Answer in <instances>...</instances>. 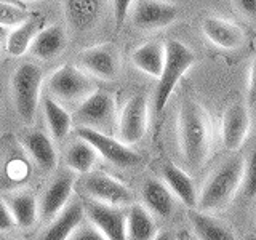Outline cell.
I'll return each instance as SVG.
<instances>
[{
	"mask_svg": "<svg viewBox=\"0 0 256 240\" xmlns=\"http://www.w3.org/2000/svg\"><path fill=\"white\" fill-rule=\"evenodd\" d=\"M178 141L184 164L190 170L202 168L212 150V124L198 101L186 98L178 110Z\"/></svg>",
	"mask_w": 256,
	"mask_h": 240,
	"instance_id": "cell-1",
	"label": "cell"
},
{
	"mask_svg": "<svg viewBox=\"0 0 256 240\" xmlns=\"http://www.w3.org/2000/svg\"><path fill=\"white\" fill-rule=\"evenodd\" d=\"M244 165L245 158L234 156L216 166L198 192L197 210L210 213L226 208L242 186Z\"/></svg>",
	"mask_w": 256,
	"mask_h": 240,
	"instance_id": "cell-2",
	"label": "cell"
},
{
	"mask_svg": "<svg viewBox=\"0 0 256 240\" xmlns=\"http://www.w3.org/2000/svg\"><path fill=\"white\" fill-rule=\"evenodd\" d=\"M196 62V53L190 46L182 44L178 38H168L165 42V64L164 70L158 77V84L154 94V110L160 114L170 96L178 85L181 77Z\"/></svg>",
	"mask_w": 256,
	"mask_h": 240,
	"instance_id": "cell-3",
	"label": "cell"
},
{
	"mask_svg": "<svg viewBox=\"0 0 256 240\" xmlns=\"http://www.w3.org/2000/svg\"><path fill=\"white\" fill-rule=\"evenodd\" d=\"M44 70L37 64L22 62L12 76V93L16 114L24 125H32L37 116Z\"/></svg>",
	"mask_w": 256,
	"mask_h": 240,
	"instance_id": "cell-4",
	"label": "cell"
},
{
	"mask_svg": "<svg viewBox=\"0 0 256 240\" xmlns=\"http://www.w3.org/2000/svg\"><path fill=\"white\" fill-rule=\"evenodd\" d=\"M46 90L62 106H72L86 100L96 90V84L82 68L76 64H62L48 77Z\"/></svg>",
	"mask_w": 256,
	"mask_h": 240,
	"instance_id": "cell-5",
	"label": "cell"
},
{
	"mask_svg": "<svg viewBox=\"0 0 256 240\" xmlns=\"http://www.w3.org/2000/svg\"><path fill=\"white\" fill-rule=\"evenodd\" d=\"M76 122L78 126L108 133L116 124V98L106 90H96L78 104L76 109Z\"/></svg>",
	"mask_w": 256,
	"mask_h": 240,
	"instance_id": "cell-6",
	"label": "cell"
},
{
	"mask_svg": "<svg viewBox=\"0 0 256 240\" xmlns=\"http://www.w3.org/2000/svg\"><path fill=\"white\" fill-rule=\"evenodd\" d=\"M76 133L78 138L90 142L96 152L110 165L118 168H133L141 164V156L138 152H134L122 141L112 138L108 133L93 130L88 126H77Z\"/></svg>",
	"mask_w": 256,
	"mask_h": 240,
	"instance_id": "cell-7",
	"label": "cell"
},
{
	"mask_svg": "<svg viewBox=\"0 0 256 240\" xmlns=\"http://www.w3.org/2000/svg\"><path fill=\"white\" fill-rule=\"evenodd\" d=\"M149 104L144 94H133L122 108L117 120V140L126 146L140 142L148 133Z\"/></svg>",
	"mask_w": 256,
	"mask_h": 240,
	"instance_id": "cell-8",
	"label": "cell"
},
{
	"mask_svg": "<svg viewBox=\"0 0 256 240\" xmlns=\"http://www.w3.org/2000/svg\"><path fill=\"white\" fill-rule=\"evenodd\" d=\"M78 68L86 74L101 80H116L120 74V53L114 44H100L88 46L77 56Z\"/></svg>",
	"mask_w": 256,
	"mask_h": 240,
	"instance_id": "cell-9",
	"label": "cell"
},
{
	"mask_svg": "<svg viewBox=\"0 0 256 240\" xmlns=\"http://www.w3.org/2000/svg\"><path fill=\"white\" fill-rule=\"evenodd\" d=\"M84 189L93 200H98L101 204L114 205V206H125L132 205L133 194L124 182L112 178L106 173H86L84 181Z\"/></svg>",
	"mask_w": 256,
	"mask_h": 240,
	"instance_id": "cell-10",
	"label": "cell"
},
{
	"mask_svg": "<svg viewBox=\"0 0 256 240\" xmlns=\"http://www.w3.org/2000/svg\"><path fill=\"white\" fill-rule=\"evenodd\" d=\"M180 14L178 6L164 0H138L133 6L132 21L136 29L157 30L170 26Z\"/></svg>",
	"mask_w": 256,
	"mask_h": 240,
	"instance_id": "cell-11",
	"label": "cell"
},
{
	"mask_svg": "<svg viewBox=\"0 0 256 240\" xmlns=\"http://www.w3.org/2000/svg\"><path fill=\"white\" fill-rule=\"evenodd\" d=\"M85 214L108 240H126V214L122 206L92 200L85 205Z\"/></svg>",
	"mask_w": 256,
	"mask_h": 240,
	"instance_id": "cell-12",
	"label": "cell"
},
{
	"mask_svg": "<svg viewBox=\"0 0 256 240\" xmlns=\"http://www.w3.org/2000/svg\"><path fill=\"white\" fill-rule=\"evenodd\" d=\"M252 126V117L248 106L242 101H236L224 110L221 120V136L224 148L236 152L244 146Z\"/></svg>",
	"mask_w": 256,
	"mask_h": 240,
	"instance_id": "cell-13",
	"label": "cell"
},
{
	"mask_svg": "<svg viewBox=\"0 0 256 240\" xmlns=\"http://www.w3.org/2000/svg\"><path fill=\"white\" fill-rule=\"evenodd\" d=\"M72 189H74V176L70 173H61L50 182L44 192L38 210L45 221H52L66 208Z\"/></svg>",
	"mask_w": 256,
	"mask_h": 240,
	"instance_id": "cell-14",
	"label": "cell"
},
{
	"mask_svg": "<svg viewBox=\"0 0 256 240\" xmlns=\"http://www.w3.org/2000/svg\"><path fill=\"white\" fill-rule=\"evenodd\" d=\"M104 10V0H64V14L70 29L86 32L96 28Z\"/></svg>",
	"mask_w": 256,
	"mask_h": 240,
	"instance_id": "cell-15",
	"label": "cell"
},
{
	"mask_svg": "<svg viewBox=\"0 0 256 240\" xmlns=\"http://www.w3.org/2000/svg\"><path fill=\"white\" fill-rule=\"evenodd\" d=\"M68 32L61 24H52L37 32L30 44L29 52L40 61H52L64 53L68 48Z\"/></svg>",
	"mask_w": 256,
	"mask_h": 240,
	"instance_id": "cell-16",
	"label": "cell"
},
{
	"mask_svg": "<svg viewBox=\"0 0 256 240\" xmlns=\"http://www.w3.org/2000/svg\"><path fill=\"white\" fill-rule=\"evenodd\" d=\"M202 32L213 45L222 48V50H237L244 44V32L234 22L218 18V16L204 18Z\"/></svg>",
	"mask_w": 256,
	"mask_h": 240,
	"instance_id": "cell-17",
	"label": "cell"
},
{
	"mask_svg": "<svg viewBox=\"0 0 256 240\" xmlns=\"http://www.w3.org/2000/svg\"><path fill=\"white\" fill-rule=\"evenodd\" d=\"M141 196L144 200V206L152 214L158 216V218H170L173 214L176 206V198L164 181L149 178L142 184Z\"/></svg>",
	"mask_w": 256,
	"mask_h": 240,
	"instance_id": "cell-18",
	"label": "cell"
},
{
	"mask_svg": "<svg viewBox=\"0 0 256 240\" xmlns=\"http://www.w3.org/2000/svg\"><path fill=\"white\" fill-rule=\"evenodd\" d=\"M162 176L168 189L173 192L174 197L178 198L182 205H186L188 208H197L198 190L196 188L194 181H192V178L182 170V168L168 162L162 168Z\"/></svg>",
	"mask_w": 256,
	"mask_h": 240,
	"instance_id": "cell-19",
	"label": "cell"
},
{
	"mask_svg": "<svg viewBox=\"0 0 256 240\" xmlns=\"http://www.w3.org/2000/svg\"><path fill=\"white\" fill-rule=\"evenodd\" d=\"M188 220L198 240H238L229 226L197 208H189Z\"/></svg>",
	"mask_w": 256,
	"mask_h": 240,
	"instance_id": "cell-20",
	"label": "cell"
},
{
	"mask_svg": "<svg viewBox=\"0 0 256 240\" xmlns=\"http://www.w3.org/2000/svg\"><path fill=\"white\" fill-rule=\"evenodd\" d=\"M22 144L32 160L45 172H52L58 164V152L52 138L44 132H29L22 138Z\"/></svg>",
	"mask_w": 256,
	"mask_h": 240,
	"instance_id": "cell-21",
	"label": "cell"
},
{
	"mask_svg": "<svg viewBox=\"0 0 256 240\" xmlns=\"http://www.w3.org/2000/svg\"><path fill=\"white\" fill-rule=\"evenodd\" d=\"M85 208L78 202L68 205L46 228L40 240H68L84 221Z\"/></svg>",
	"mask_w": 256,
	"mask_h": 240,
	"instance_id": "cell-22",
	"label": "cell"
},
{
	"mask_svg": "<svg viewBox=\"0 0 256 240\" xmlns=\"http://www.w3.org/2000/svg\"><path fill=\"white\" fill-rule=\"evenodd\" d=\"M132 62L136 69L154 78H158L165 64V44L148 42L132 53Z\"/></svg>",
	"mask_w": 256,
	"mask_h": 240,
	"instance_id": "cell-23",
	"label": "cell"
},
{
	"mask_svg": "<svg viewBox=\"0 0 256 240\" xmlns=\"http://www.w3.org/2000/svg\"><path fill=\"white\" fill-rule=\"evenodd\" d=\"M157 226L144 205H132L126 213V240H154Z\"/></svg>",
	"mask_w": 256,
	"mask_h": 240,
	"instance_id": "cell-24",
	"label": "cell"
},
{
	"mask_svg": "<svg viewBox=\"0 0 256 240\" xmlns=\"http://www.w3.org/2000/svg\"><path fill=\"white\" fill-rule=\"evenodd\" d=\"M44 104V114L46 125L50 128L52 138L56 141H62L70 133L72 128V116L69 110L60 104L56 100H53L50 94H45L42 98Z\"/></svg>",
	"mask_w": 256,
	"mask_h": 240,
	"instance_id": "cell-25",
	"label": "cell"
},
{
	"mask_svg": "<svg viewBox=\"0 0 256 240\" xmlns=\"http://www.w3.org/2000/svg\"><path fill=\"white\" fill-rule=\"evenodd\" d=\"M98 156L100 154L90 142L80 138L68 146L64 160H66V166L69 170L80 174H86L93 170L96 160H98Z\"/></svg>",
	"mask_w": 256,
	"mask_h": 240,
	"instance_id": "cell-26",
	"label": "cell"
},
{
	"mask_svg": "<svg viewBox=\"0 0 256 240\" xmlns=\"http://www.w3.org/2000/svg\"><path fill=\"white\" fill-rule=\"evenodd\" d=\"M8 206L13 213V218L16 221V226L21 229H29L36 224L38 218V204L34 194H30L28 190L16 192L14 196H12Z\"/></svg>",
	"mask_w": 256,
	"mask_h": 240,
	"instance_id": "cell-27",
	"label": "cell"
},
{
	"mask_svg": "<svg viewBox=\"0 0 256 240\" xmlns=\"http://www.w3.org/2000/svg\"><path fill=\"white\" fill-rule=\"evenodd\" d=\"M40 24H42V20L32 16L29 21H26L18 28H14L12 30V34L6 38L5 50L8 52V54L18 58V56H22L24 53H28L32 40H34V37L37 36V32L42 29Z\"/></svg>",
	"mask_w": 256,
	"mask_h": 240,
	"instance_id": "cell-28",
	"label": "cell"
},
{
	"mask_svg": "<svg viewBox=\"0 0 256 240\" xmlns=\"http://www.w3.org/2000/svg\"><path fill=\"white\" fill-rule=\"evenodd\" d=\"M32 18V14L24 8L10 4L0 2V26L4 28H18Z\"/></svg>",
	"mask_w": 256,
	"mask_h": 240,
	"instance_id": "cell-29",
	"label": "cell"
},
{
	"mask_svg": "<svg viewBox=\"0 0 256 240\" xmlns=\"http://www.w3.org/2000/svg\"><path fill=\"white\" fill-rule=\"evenodd\" d=\"M240 190L246 198H256V146L245 158Z\"/></svg>",
	"mask_w": 256,
	"mask_h": 240,
	"instance_id": "cell-30",
	"label": "cell"
},
{
	"mask_svg": "<svg viewBox=\"0 0 256 240\" xmlns=\"http://www.w3.org/2000/svg\"><path fill=\"white\" fill-rule=\"evenodd\" d=\"M68 240H108V238L100 229H96L90 222V224H84V226L80 224Z\"/></svg>",
	"mask_w": 256,
	"mask_h": 240,
	"instance_id": "cell-31",
	"label": "cell"
},
{
	"mask_svg": "<svg viewBox=\"0 0 256 240\" xmlns=\"http://www.w3.org/2000/svg\"><path fill=\"white\" fill-rule=\"evenodd\" d=\"M134 0H112V12H114V20L117 29L122 28L128 13H130Z\"/></svg>",
	"mask_w": 256,
	"mask_h": 240,
	"instance_id": "cell-32",
	"label": "cell"
},
{
	"mask_svg": "<svg viewBox=\"0 0 256 240\" xmlns=\"http://www.w3.org/2000/svg\"><path fill=\"white\" fill-rule=\"evenodd\" d=\"M14 226H16V221L13 218L10 206H8V204H5L4 200H0V232L12 230Z\"/></svg>",
	"mask_w": 256,
	"mask_h": 240,
	"instance_id": "cell-33",
	"label": "cell"
},
{
	"mask_svg": "<svg viewBox=\"0 0 256 240\" xmlns=\"http://www.w3.org/2000/svg\"><path fill=\"white\" fill-rule=\"evenodd\" d=\"M234 4L245 18L256 21V0H234Z\"/></svg>",
	"mask_w": 256,
	"mask_h": 240,
	"instance_id": "cell-34",
	"label": "cell"
},
{
	"mask_svg": "<svg viewBox=\"0 0 256 240\" xmlns=\"http://www.w3.org/2000/svg\"><path fill=\"white\" fill-rule=\"evenodd\" d=\"M246 101L248 104H256V58L252 62L250 76H248V90H246Z\"/></svg>",
	"mask_w": 256,
	"mask_h": 240,
	"instance_id": "cell-35",
	"label": "cell"
},
{
	"mask_svg": "<svg viewBox=\"0 0 256 240\" xmlns=\"http://www.w3.org/2000/svg\"><path fill=\"white\" fill-rule=\"evenodd\" d=\"M154 240H174V234L172 230H164V232H160V234H157Z\"/></svg>",
	"mask_w": 256,
	"mask_h": 240,
	"instance_id": "cell-36",
	"label": "cell"
},
{
	"mask_svg": "<svg viewBox=\"0 0 256 240\" xmlns=\"http://www.w3.org/2000/svg\"><path fill=\"white\" fill-rule=\"evenodd\" d=\"M2 54H4V44H2V40H0V58H2Z\"/></svg>",
	"mask_w": 256,
	"mask_h": 240,
	"instance_id": "cell-37",
	"label": "cell"
},
{
	"mask_svg": "<svg viewBox=\"0 0 256 240\" xmlns=\"http://www.w3.org/2000/svg\"><path fill=\"white\" fill-rule=\"evenodd\" d=\"M29 2H45V0H29Z\"/></svg>",
	"mask_w": 256,
	"mask_h": 240,
	"instance_id": "cell-38",
	"label": "cell"
},
{
	"mask_svg": "<svg viewBox=\"0 0 256 240\" xmlns=\"http://www.w3.org/2000/svg\"><path fill=\"white\" fill-rule=\"evenodd\" d=\"M2 240H16V238H2Z\"/></svg>",
	"mask_w": 256,
	"mask_h": 240,
	"instance_id": "cell-39",
	"label": "cell"
}]
</instances>
